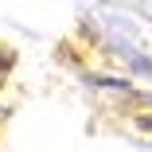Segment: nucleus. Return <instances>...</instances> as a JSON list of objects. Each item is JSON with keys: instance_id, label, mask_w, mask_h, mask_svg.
I'll return each instance as SVG.
<instances>
[{"instance_id": "obj_1", "label": "nucleus", "mask_w": 152, "mask_h": 152, "mask_svg": "<svg viewBox=\"0 0 152 152\" xmlns=\"http://www.w3.org/2000/svg\"><path fill=\"white\" fill-rule=\"evenodd\" d=\"M8 66V55H4V47H0V70H4Z\"/></svg>"}]
</instances>
